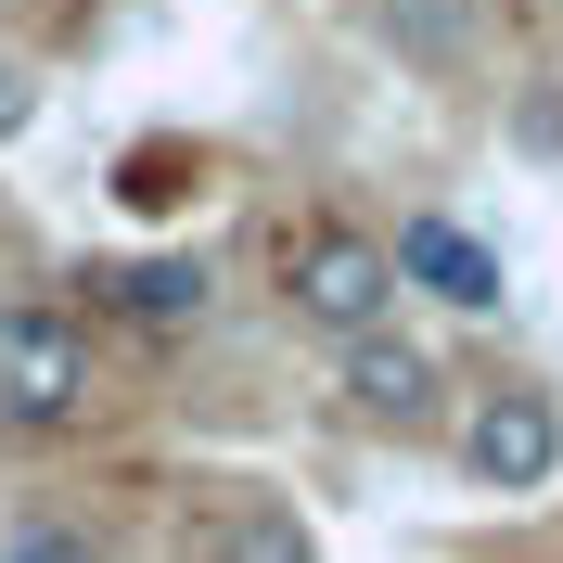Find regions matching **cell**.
<instances>
[{
	"label": "cell",
	"mask_w": 563,
	"mask_h": 563,
	"mask_svg": "<svg viewBox=\"0 0 563 563\" xmlns=\"http://www.w3.org/2000/svg\"><path fill=\"white\" fill-rule=\"evenodd\" d=\"M563 474V385H538V372H499V385L461 397V487L487 499H526Z\"/></svg>",
	"instance_id": "cell-1"
},
{
	"label": "cell",
	"mask_w": 563,
	"mask_h": 563,
	"mask_svg": "<svg viewBox=\"0 0 563 563\" xmlns=\"http://www.w3.org/2000/svg\"><path fill=\"white\" fill-rule=\"evenodd\" d=\"M90 320L77 308H0V422L13 435H65L90 410Z\"/></svg>",
	"instance_id": "cell-2"
},
{
	"label": "cell",
	"mask_w": 563,
	"mask_h": 563,
	"mask_svg": "<svg viewBox=\"0 0 563 563\" xmlns=\"http://www.w3.org/2000/svg\"><path fill=\"white\" fill-rule=\"evenodd\" d=\"M282 308L308 320V333H333V346H358V333H385V308H397V256L372 244V231H308L295 269H282Z\"/></svg>",
	"instance_id": "cell-3"
},
{
	"label": "cell",
	"mask_w": 563,
	"mask_h": 563,
	"mask_svg": "<svg viewBox=\"0 0 563 563\" xmlns=\"http://www.w3.org/2000/svg\"><path fill=\"white\" fill-rule=\"evenodd\" d=\"M333 397H346V422H372V435H422V422L449 410V358L385 320V333L333 346Z\"/></svg>",
	"instance_id": "cell-4"
},
{
	"label": "cell",
	"mask_w": 563,
	"mask_h": 563,
	"mask_svg": "<svg viewBox=\"0 0 563 563\" xmlns=\"http://www.w3.org/2000/svg\"><path fill=\"white\" fill-rule=\"evenodd\" d=\"M385 256H397V282H422V295H435V308H461V320H499V308H512L499 244H487V231H461V218H410Z\"/></svg>",
	"instance_id": "cell-5"
},
{
	"label": "cell",
	"mask_w": 563,
	"mask_h": 563,
	"mask_svg": "<svg viewBox=\"0 0 563 563\" xmlns=\"http://www.w3.org/2000/svg\"><path fill=\"white\" fill-rule=\"evenodd\" d=\"M90 282V308L103 320H129V333H192V320H206V295H218V269L206 256H103V269H77Z\"/></svg>",
	"instance_id": "cell-6"
},
{
	"label": "cell",
	"mask_w": 563,
	"mask_h": 563,
	"mask_svg": "<svg viewBox=\"0 0 563 563\" xmlns=\"http://www.w3.org/2000/svg\"><path fill=\"white\" fill-rule=\"evenodd\" d=\"M103 192H115L129 218H179L192 192H206V141H129Z\"/></svg>",
	"instance_id": "cell-7"
},
{
	"label": "cell",
	"mask_w": 563,
	"mask_h": 563,
	"mask_svg": "<svg viewBox=\"0 0 563 563\" xmlns=\"http://www.w3.org/2000/svg\"><path fill=\"white\" fill-rule=\"evenodd\" d=\"M385 38L410 52L422 77H461V52H474V0H385Z\"/></svg>",
	"instance_id": "cell-8"
},
{
	"label": "cell",
	"mask_w": 563,
	"mask_h": 563,
	"mask_svg": "<svg viewBox=\"0 0 563 563\" xmlns=\"http://www.w3.org/2000/svg\"><path fill=\"white\" fill-rule=\"evenodd\" d=\"M218 563H320L308 526H295V499H244L231 526H218Z\"/></svg>",
	"instance_id": "cell-9"
},
{
	"label": "cell",
	"mask_w": 563,
	"mask_h": 563,
	"mask_svg": "<svg viewBox=\"0 0 563 563\" xmlns=\"http://www.w3.org/2000/svg\"><path fill=\"white\" fill-rule=\"evenodd\" d=\"M0 563H103V538L65 526V512H13L0 526Z\"/></svg>",
	"instance_id": "cell-10"
},
{
	"label": "cell",
	"mask_w": 563,
	"mask_h": 563,
	"mask_svg": "<svg viewBox=\"0 0 563 563\" xmlns=\"http://www.w3.org/2000/svg\"><path fill=\"white\" fill-rule=\"evenodd\" d=\"M26 115H38V77H26V65H13V52H0V141L26 129Z\"/></svg>",
	"instance_id": "cell-11"
},
{
	"label": "cell",
	"mask_w": 563,
	"mask_h": 563,
	"mask_svg": "<svg viewBox=\"0 0 563 563\" xmlns=\"http://www.w3.org/2000/svg\"><path fill=\"white\" fill-rule=\"evenodd\" d=\"M512 129H526V154H551V141H563V103H526Z\"/></svg>",
	"instance_id": "cell-12"
}]
</instances>
